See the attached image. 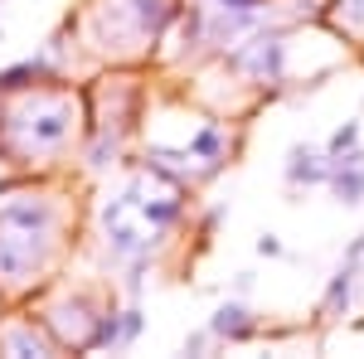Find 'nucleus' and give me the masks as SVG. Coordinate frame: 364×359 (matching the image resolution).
<instances>
[{
	"instance_id": "obj_2",
	"label": "nucleus",
	"mask_w": 364,
	"mask_h": 359,
	"mask_svg": "<svg viewBox=\"0 0 364 359\" xmlns=\"http://www.w3.org/2000/svg\"><path fill=\"white\" fill-rule=\"evenodd\" d=\"M54 248V209L44 199H10L0 209V282L20 286Z\"/></svg>"
},
{
	"instance_id": "obj_17",
	"label": "nucleus",
	"mask_w": 364,
	"mask_h": 359,
	"mask_svg": "<svg viewBox=\"0 0 364 359\" xmlns=\"http://www.w3.org/2000/svg\"><path fill=\"white\" fill-rule=\"evenodd\" d=\"M214 335V331H209ZM209 335L199 331V335H185V355H199V350H204V345H209Z\"/></svg>"
},
{
	"instance_id": "obj_1",
	"label": "nucleus",
	"mask_w": 364,
	"mask_h": 359,
	"mask_svg": "<svg viewBox=\"0 0 364 359\" xmlns=\"http://www.w3.org/2000/svg\"><path fill=\"white\" fill-rule=\"evenodd\" d=\"M175 219H180V199H175L170 185H156L151 175L132 180L117 199L102 204V228H107L112 262H136L141 267Z\"/></svg>"
},
{
	"instance_id": "obj_3",
	"label": "nucleus",
	"mask_w": 364,
	"mask_h": 359,
	"mask_svg": "<svg viewBox=\"0 0 364 359\" xmlns=\"http://www.w3.org/2000/svg\"><path fill=\"white\" fill-rule=\"evenodd\" d=\"M73 136V102L63 92H34L0 117V146L10 156H54Z\"/></svg>"
},
{
	"instance_id": "obj_11",
	"label": "nucleus",
	"mask_w": 364,
	"mask_h": 359,
	"mask_svg": "<svg viewBox=\"0 0 364 359\" xmlns=\"http://www.w3.org/2000/svg\"><path fill=\"white\" fill-rule=\"evenodd\" d=\"M44 73H49V63H44V58H25V63H15V68H5V73H0V92L25 87L29 78H44Z\"/></svg>"
},
{
	"instance_id": "obj_10",
	"label": "nucleus",
	"mask_w": 364,
	"mask_h": 359,
	"mask_svg": "<svg viewBox=\"0 0 364 359\" xmlns=\"http://www.w3.org/2000/svg\"><path fill=\"white\" fill-rule=\"evenodd\" d=\"M5 355H20V359H29V355H49V340L34 331V326H15V331L5 335Z\"/></svg>"
},
{
	"instance_id": "obj_12",
	"label": "nucleus",
	"mask_w": 364,
	"mask_h": 359,
	"mask_svg": "<svg viewBox=\"0 0 364 359\" xmlns=\"http://www.w3.org/2000/svg\"><path fill=\"white\" fill-rule=\"evenodd\" d=\"M219 146H224V141H219V127H199V136L190 141V156L214 161V166H219Z\"/></svg>"
},
{
	"instance_id": "obj_8",
	"label": "nucleus",
	"mask_w": 364,
	"mask_h": 359,
	"mask_svg": "<svg viewBox=\"0 0 364 359\" xmlns=\"http://www.w3.org/2000/svg\"><path fill=\"white\" fill-rule=\"evenodd\" d=\"M49 331L63 335V340H73L78 350H87V340H92V331H87V306H83V301L58 306L54 316H49Z\"/></svg>"
},
{
	"instance_id": "obj_18",
	"label": "nucleus",
	"mask_w": 364,
	"mask_h": 359,
	"mask_svg": "<svg viewBox=\"0 0 364 359\" xmlns=\"http://www.w3.org/2000/svg\"><path fill=\"white\" fill-rule=\"evenodd\" d=\"M219 5H224V10H257L262 0H219Z\"/></svg>"
},
{
	"instance_id": "obj_14",
	"label": "nucleus",
	"mask_w": 364,
	"mask_h": 359,
	"mask_svg": "<svg viewBox=\"0 0 364 359\" xmlns=\"http://www.w3.org/2000/svg\"><path fill=\"white\" fill-rule=\"evenodd\" d=\"M141 335V311H122V345Z\"/></svg>"
},
{
	"instance_id": "obj_5",
	"label": "nucleus",
	"mask_w": 364,
	"mask_h": 359,
	"mask_svg": "<svg viewBox=\"0 0 364 359\" xmlns=\"http://www.w3.org/2000/svg\"><path fill=\"white\" fill-rule=\"evenodd\" d=\"M228 63H233L238 73L257 78V83H277L282 78V39L277 34H257L248 44H238V49L228 54Z\"/></svg>"
},
{
	"instance_id": "obj_13",
	"label": "nucleus",
	"mask_w": 364,
	"mask_h": 359,
	"mask_svg": "<svg viewBox=\"0 0 364 359\" xmlns=\"http://www.w3.org/2000/svg\"><path fill=\"white\" fill-rule=\"evenodd\" d=\"M355 141H360V122H345L336 136H331V146H326V156L331 161H340V156H350L355 151Z\"/></svg>"
},
{
	"instance_id": "obj_16",
	"label": "nucleus",
	"mask_w": 364,
	"mask_h": 359,
	"mask_svg": "<svg viewBox=\"0 0 364 359\" xmlns=\"http://www.w3.org/2000/svg\"><path fill=\"white\" fill-rule=\"evenodd\" d=\"M257 252H262V257H282V243L272 233H262V238H257Z\"/></svg>"
},
{
	"instance_id": "obj_15",
	"label": "nucleus",
	"mask_w": 364,
	"mask_h": 359,
	"mask_svg": "<svg viewBox=\"0 0 364 359\" xmlns=\"http://www.w3.org/2000/svg\"><path fill=\"white\" fill-rule=\"evenodd\" d=\"M340 10H345V20L355 29H364V0H340Z\"/></svg>"
},
{
	"instance_id": "obj_7",
	"label": "nucleus",
	"mask_w": 364,
	"mask_h": 359,
	"mask_svg": "<svg viewBox=\"0 0 364 359\" xmlns=\"http://www.w3.org/2000/svg\"><path fill=\"white\" fill-rule=\"evenodd\" d=\"M331 190H336L340 204H360L364 199V156L360 151H350V156L336 161V170H331Z\"/></svg>"
},
{
	"instance_id": "obj_6",
	"label": "nucleus",
	"mask_w": 364,
	"mask_h": 359,
	"mask_svg": "<svg viewBox=\"0 0 364 359\" xmlns=\"http://www.w3.org/2000/svg\"><path fill=\"white\" fill-rule=\"evenodd\" d=\"M331 170H336V161L321 156V151H311V146H291V156H287V180H291V185L331 180Z\"/></svg>"
},
{
	"instance_id": "obj_9",
	"label": "nucleus",
	"mask_w": 364,
	"mask_h": 359,
	"mask_svg": "<svg viewBox=\"0 0 364 359\" xmlns=\"http://www.w3.org/2000/svg\"><path fill=\"white\" fill-rule=\"evenodd\" d=\"M209 331H214V335H224V340H248V335H252L248 306H238V301L219 306V311H214V321H209Z\"/></svg>"
},
{
	"instance_id": "obj_4",
	"label": "nucleus",
	"mask_w": 364,
	"mask_h": 359,
	"mask_svg": "<svg viewBox=\"0 0 364 359\" xmlns=\"http://www.w3.org/2000/svg\"><path fill=\"white\" fill-rule=\"evenodd\" d=\"M170 0H107L102 10H97V34L102 39H112L117 25L127 20V25L136 29V39H156L161 34V25L170 20Z\"/></svg>"
}]
</instances>
